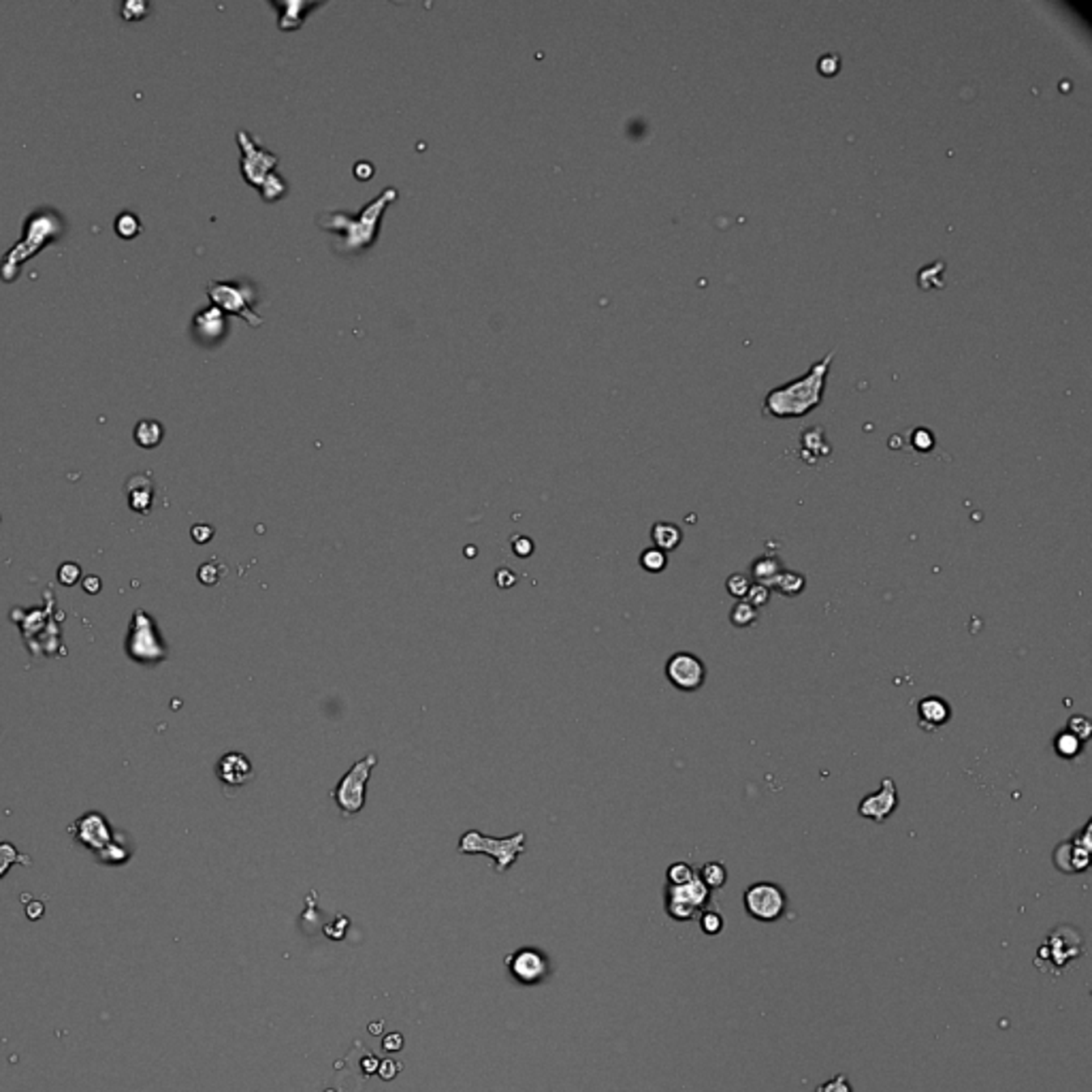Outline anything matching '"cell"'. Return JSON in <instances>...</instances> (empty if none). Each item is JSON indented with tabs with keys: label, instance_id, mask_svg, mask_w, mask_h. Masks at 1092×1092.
Segmentation results:
<instances>
[{
	"label": "cell",
	"instance_id": "74e56055",
	"mask_svg": "<svg viewBox=\"0 0 1092 1092\" xmlns=\"http://www.w3.org/2000/svg\"><path fill=\"white\" fill-rule=\"evenodd\" d=\"M220 576H223V572H220V566H218V563H214V561H210V563H203V566L199 567V580L203 584H207V587L216 584L218 580H220Z\"/></svg>",
	"mask_w": 1092,
	"mask_h": 1092
},
{
	"label": "cell",
	"instance_id": "44dd1931",
	"mask_svg": "<svg viewBox=\"0 0 1092 1092\" xmlns=\"http://www.w3.org/2000/svg\"><path fill=\"white\" fill-rule=\"evenodd\" d=\"M651 538H653L655 549L664 550V553H670V550L678 549L681 542H683V529L674 523H668V521H660V523H655L651 527Z\"/></svg>",
	"mask_w": 1092,
	"mask_h": 1092
},
{
	"label": "cell",
	"instance_id": "603a6c76",
	"mask_svg": "<svg viewBox=\"0 0 1092 1092\" xmlns=\"http://www.w3.org/2000/svg\"><path fill=\"white\" fill-rule=\"evenodd\" d=\"M164 438V429L163 425L154 419H143V421L137 423L134 427V442L141 446V448H156Z\"/></svg>",
	"mask_w": 1092,
	"mask_h": 1092
},
{
	"label": "cell",
	"instance_id": "5b68a950",
	"mask_svg": "<svg viewBox=\"0 0 1092 1092\" xmlns=\"http://www.w3.org/2000/svg\"><path fill=\"white\" fill-rule=\"evenodd\" d=\"M459 852L461 853H487L495 860L497 873H506L514 865V860L519 858V853L525 852V832H516L506 839H493V836L480 835L478 830H468L459 839Z\"/></svg>",
	"mask_w": 1092,
	"mask_h": 1092
},
{
	"label": "cell",
	"instance_id": "f6af8a7d",
	"mask_svg": "<svg viewBox=\"0 0 1092 1092\" xmlns=\"http://www.w3.org/2000/svg\"><path fill=\"white\" fill-rule=\"evenodd\" d=\"M83 589H88V591H90V593H96V591H99V589H100V583H99V579H96V576H90V579H86V580H83Z\"/></svg>",
	"mask_w": 1092,
	"mask_h": 1092
},
{
	"label": "cell",
	"instance_id": "9a60e30c",
	"mask_svg": "<svg viewBox=\"0 0 1092 1092\" xmlns=\"http://www.w3.org/2000/svg\"><path fill=\"white\" fill-rule=\"evenodd\" d=\"M130 655L134 660H160L164 655L163 644L156 640L152 621L146 613L134 614L133 636H130Z\"/></svg>",
	"mask_w": 1092,
	"mask_h": 1092
},
{
	"label": "cell",
	"instance_id": "4fadbf2b",
	"mask_svg": "<svg viewBox=\"0 0 1092 1092\" xmlns=\"http://www.w3.org/2000/svg\"><path fill=\"white\" fill-rule=\"evenodd\" d=\"M506 967H508L510 975L519 981V984H523V986L540 984V981L546 979L550 973L549 958H546L542 952L533 950V947H523L519 952H514L512 956L506 960Z\"/></svg>",
	"mask_w": 1092,
	"mask_h": 1092
},
{
	"label": "cell",
	"instance_id": "ffe728a7",
	"mask_svg": "<svg viewBox=\"0 0 1092 1092\" xmlns=\"http://www.w3.org/2000/svg\"><path fill=\"white\" fill-rule=\"evenodd\" d=\"M194 334L199 335L203 342H218V339L224 335V329H227V321H224V312H220L216 305H211V308H205L201 310L199 314L194 316Z\"/></svg>",
	"mask_w": 1092,
	"mask_h": 1092
},
{
	"label": "cell",
	"instance_id": "7c38bea8",
	"mask_svg": "<svg viewBox=\"0 0 1092 1092\" xmlns=\"http://www.w3.org/2000/svg\"><path fill=\"white\" fill-rule=\"evenodd\" d=\"M666 678L678 691H698L707 681V668L694 653H674L666 664Z\"/></svg>",
	"mask_w": 1092,
	"mask_h": 1092
},
{
	"label": "cell",
	"instance_id": "ac0fdd59",
	"mask_svg": "<svg viewBox=\"0 0 1092 1092\" xmlns=\"http://www.w3.org/2000/svg\"><path fill=\"white\" fill-rule=\"evenodd\" d=\"M917 717H920V725L924 730H939L952 719V707L943 698L930 695L917 704Z\"/></svg>",
	"mask_w": 1092,
	"mask_h": 1092
},
{
	"label": "cell",
	"instance_id": "484cf974",
	"mask_svg": "<svg viewBox=\"0 0 1092 1092\" xmlns=\"http://www.w3.org/2000/svg\"><path fill=\"white\" fill-rule=\"evenodd\" d=\"M113 231L116 235H120L122 240L130 241L134 240L137 235H141L143 227H141V218L133 211H122L120 216L116 218V223H113Z\"/></svg>",
	"mask_w": 1092,
	"mask_h": 1092
},
{
	"label": "cell",
	"instance_id": "277c9868",
	"mask_svg": "<svg viewBox=\"0 0 1092 1092\" xmlns=\"http://www.w3.org/2000/svg\"><path fill=\"white\" fill-rule=\"evenodd\" d=\"M237 143L241 147V176L244 180L254 186L261 193L263 201L274 203L287 193V181L280 176H275V164L278 156L267 152L257 141L252 139L250 133L240 130L237 133Z\"/></svg>",
	"mask_w": 1092,
	"mask_h": 1092
},
{
	"label": "cell",
	"instance_id": "d4e9b609",
	"mask_svg": "<svg viewBox=\"0 0 1092 1092\" xmlns=\"http://www.w3.org/2000/svg\"><path fill=\"white\" fill-rule=\"evenodd\" d=\"M695 875L700 877V882L707 886L708 890H721L728 882V870L721 862H707V865L702 866Z\"/></svg>",
	"mask_w": 1092,
	"mask_h": 1092
},
{
	"label": "cell",
	"instance_id": "4dcf8cb0",
	"mask_svg": "<svg viewBox=\"0 0 1092 1092\" xmlns=\"http://www.w3.org/2000/svg\"><path fill=\"white\" fill-rule=\"evenodd\" d=\"M725 589H728V593H730L732 597H736V600H745L749 589H751V579H749L747 574H732V576H728V580H725Z\"/></svg>",
	"mask_w": 1092,
	"mask_h": 1092
},
{
	"label": "cell",
	"instance_id": "ee69618b",
	"mask_svg": "<svg viewBox=\"0 0 1092 1092\" xmlns=\"http://www.w3.org/2000/svg\"><path fill=\"white\" fill-rule=\"evenodd\" d=\"M399 1069H402V1064H399V1063L385 1060V1064L380 1067V1077H382V1080H393V1077L397 1075Z\"/></svg>",
	"mask_w": 1092,
	"mask_h": 1092
},
{
	"label": "cell",
	"instance_id": "7a4b0ae2",
	"mask_svg": "<svg viewBox=\"0 0 1092 1092\" xmlns=\"http://www.w3.org/2000/svg\"><path fill=\"white\" fill-rule=\"evenodd\" d=\"M66 231L65 218L60 216L56 210L49 207H39L32 211L23 224V237L6 252L2 263H0V280L11 284L18 280L19 269L23 263H28L30 258L39 254L45 245L58 241Z\"/></svg>",
	"mask_w": 1092,
	"mask_h": 1092
},
{
	"label": "cell",
	"instance_id": "836d02e7",
	"mask_svg": "<svg viewBox=\"0 0 1092 1092\" xmlns=\"http://www.w3.org/2000/svg\"><path fill=\"white\" fill-rule=\"evenodd\" d=\"M150 11V5L143 2V0H129V2H124L122 5V18L126 22H134V19H143Z\"/></svg>",
	"mask_w": 1092,
	"mask_h": 1092
},
{
	"label": "cell",
	"instance_id": "d590c367",
	"mask_svg": "<svg viewBox=\"0 0 1092 1092\" xmlns=\"http://www.w3.org/2000/svg\"><path fill=\"white\" fill-rule=\"evenodd\" d=\"M1067 732H1071V734L1077 736L1081 742L1088 741V738H1090V734H1092L1090 719L1084 717V715H1075V717L1069 719V728H1067Z\"/></svg>",
	"mask_w": 1092,
	"mask_h": 1092
},
{
	"label": "cell",
	"instance_id": "d6986e66",
	"mask_svg": "<svg viewBox=\"0 0 1092 1092\" xmlns=\"http://www.w3.org/2000/svg\"><path fill=\"white\" fill-rule=\"evenodd\" d=\"M126 493H129V504L134 512L150 514L154 502V480L150 474H137L126 482Z\"/></svg>",
	"mask_w": 1092,
	"mask_h": 1092
},
{
	"label": "cell",
	"instance_id": "cb8c5ba5",
	"mask_svg": "<svg viewBox=\"0 0 1092 1092\" xmlns=\"http://www.w3.org/2000/svg\"><path fill=\"white\" fill-rule=\"evenodd\" d=\"M779 572H781V561L772 555H762L751 563V576L755 579V583L766 584V587L772 583Z\"/></svg>",
	"mask_w": 1092,
	"mask_h": 1092
},
{
	"label": "cell",
	"instance_id": "ba28073f",
	"mask_svg": "<svg viewBox=\"0 0 1092 1092\" xmlns=\"http://www.w3.org/2000/svg\"><path fill=\"white\" fill-rule=\"evenodd\" d=\"M376 764H378V755L368 754L346 772L342 781L338 783V788L334 789L331 796L344 815H357L365 806V785H368Z\"/></svg>",
	"mask_w": 1092,
	"mask_h": 1092
},
{
	"label": "cell",
	"instance_id": "e0dca14e",
	"mask_svg": "<svg viewBox=\"0 0 1092 1092\" xmlns=\"http://www.w3.org/2000/svg\"><path fill=\"white\" fill-rule=\"evenodd\" d=\"M216 771L220 781L228 785V788H240L252 777L250 759L245 758L244 754L223 755V759L218 762Z\"/></svg>",
	"mask_w": 1092,
	"mask_h": 1092
},
{
	"label": "cell",
	"instance_id": "d6a6232c",
	"mask_svg": "<svg viewBox=\"0 0 1092 1092\" xmlns=\"http://www.w3.org/2000/svg\"><path fill=\"white\" fill-rule=\"evenodd\" d=\"M695 877V870L687 862H674L668 869V886H683Z\"/></svg>",
	"mask_w": 1092,
	"mask_h": 1092
},
{
	"label": "cell",
	"instance_id": "ab89813d",
	"mask_svg": "<svg viewBox=\"0 0 1092 1092\" xmlns=\"http://www.w3.org/2000/svg\"><path fill=\"white\" fill-rule=\"evenodd\" d=\"M512 550L519 557H529L533 553V542L527 536H514L512 538Z\"/></svg>",
	"mask_w": 1092,
	"mask_h": 1092
},
{
	"label": "cell",
	"instance_id": "8992f818",
	"mask_svg": "<svg viewBox=\"0 0 1092 1092\" xmlns=\"http://www.w3.org/2000/svg\"><path fill=\"white\" fill-rule=\"evenodd\" d=\"M70 832L75 835L77 841L99 853V858L103 862L122 865L124 860H129L130 853L126 849L113 845L112 828L107 824V819L99 815V813H88L82 819H77L75 824L70 826Z\"/></svg>",
	"mask_w": 1092,
	"mask_h": 1092
},
{
	"label": "cell",
	"instance_id": "52a82bcc",
	"mask_svg": "<svg viewBox=\"0 0 1092 1092\" xmlns=\"http://www.w3.org/2000/svg\"><path fill=\"white\" fill-rule=\"evenodd\" d=\"M1084 950L1086 947H1084L1080 930L1071 928V926H1060V928L1052 930L1046 943L1039 947L1035 964L1039 969L1052 971L1054 975H1058L1071 960L1080 958Z\"/></svg>",
	"mask_w": 1092,
	"mask_h": 1092
},
{
	"label": "cell",
	"instance_id": "f1b7e54d",
	"mask_svg": "<svg viewBox=\"0 0 1092 1092\" xmlns=\"http://www.w3.org/2000/svg\"><path fill=\"white\" fill-rule=\"evenodd\" d=\"M758 608H754L745 600H738L730 610V621L736 627H749V625H754L758 621Z\"/></svg>",
	"mask_w": 1092,
	"mask_h": 1092
},
{
	"label": "cell",
	"instance_id": "60d3db41",
	"mask_svg": "<svg viewBox=\"0 0 1092 1092\" xmlns=\"http://www.w3.org/2000/svg\"><path fill=\"white\" fill-rule=\"evenodd\" d=\"M190 533H193L194 542L205 544V542H210V540H211V536H214V529H211L210 525H194L193 532H190Z\"/></svg>",
	"mask_w": 1092,
	"mask_h": 1092
},
{
	"label": "cell",
	"instance_id": "3957f363",
	"mask_svg": "<svg viewBox=\"0 0 1092 1092\" xmlns=\"http://www.w3.org/2000/svg\"><path fill=\"white\" fill-rule=\"evenodd\" d=\"M395 199H397V188L391 186L386 188L382 194H378L372 203L365 205L359 216H348L344 211H335V214H325V216L318 218V224L325 231L342 233L344 250H363V248L374 245L376 237H378L380 218H382L386 207Z\"/></svg>",
	"mask_w": 1092,
	"mask_h": 1092
},
{
	"label": "cell",
	"instance_id": "7bdbcfd3",
	"mask_svg": "<svg viewBox=\"0 0 1092 1092\" xmlns=\"http://www.w3.org/2000/svg\"><path fill=\"white\" fill-rule=\"evenodd\" d=\"M382 1046H385V1050H389V1052H399L403 1047V1037L399 1033L386 1035L385 1041H382Z\"/></svg>",
	"mask_w": 1092,
	"mask_h": 1092
},
{
	"label": "cell",
	"instance_id": "2e32d148",
	"mask_svg": "<svg viewBox=\"0 0 1092 1092\" xmlns=\"http://www.w3.org/2000/svg\"><path fill=\"white\" fill-rule=\"evenodd\" d=\"M275 11H278V28L284 30V32H295L305 23V18L310 15L312 11L316 9H321L325 6V2H304V0H284V2H271Z\"/></svg>",
	"mask_w": 1092,
	"mask_h": 1092
},
{
	"label": "cell",
	"instance_id": "1f68e13d",
	"mask_svg": "<svg viewBox=\"0 0 1092 1092\" xmlns=\"http://www.w3.org/2000/svg\"><path fill=\"white\" fill-rule=\"evenodd\" d=\"M698 917H700V928L704 930V935L715 937L724 930V916L719 911L708 909V911H702Z\"/></svg>",
	"mask_w": 1092,
	"mask_h": 1092
},
{
	"label": "cell",
	"instance_id": "83f0119b",
	"mask_svg": "<svg viewBox=\"0 0 1092 1092\" xmlns=\"http://www.w3.org/2000/svg\"><path fill=\"white\" fill-rule=\"evenodd\" d=\"M640 566H643V570H647V572L651 574L664 572L668 567V553L655 549V546L644 549L643 555H640Z\"/></svg>",
	"mask_w": 1092,
	"mask_h": 1092
},
{
	"label": "cell",
	"instance_id": "30bf717a",
	"mask_svg": "<svg viewBox=\"0 0 1092 1092\" xmlns=\"http://www.w3.org/2000/svg\"><path fill=\"white\" fill-rule=\"evenodd\" d=\"M745 911L758 920V922H777L788 909V896L781 890V886L771 882H759L749 886L742 894Z\"/></svg>",
	"mask_w": 1092,
	"mask_h": 1092
},
{
	"label": "cell",
	"instance_id": "b9f144b4",
	"mask_svg": "<svg viewBox=\"0 0 1092 1092\" xmlns=\"http://www.w3.org/2000/svg\"><path fill=\"white\" fill-rule=\"evenodd\" d=\"M495 580H497V584L502 587V589H508V587H512V584L516 583V576L510 572L508 567H502V570H497Z\"/></svg>",
	"mask_w": 1092,
	"mask_h": 1092
},
{
	"label": "cell",
	"instance_id": "8d00e7d4",
	"mask_svg": "<svg viewBox=\"0 0 1092 1092\" xmlns=\"http://www.w3.org/2000/svg\"><path fill=\"white\" fill-rule=\"evenodd\" d=\"M815 1092H853V1086L849 1084L848 1075L839 1073L835 1075L832 1080L819 1084V1086L815 1088Z\"/></svg>",
	"mask_w": 1092,
	"mask_h": 1092
},
{
	"label": "cell",
	"instance_id": "5bb4252c",
	"mask_svg": "<svg viewBox=\"0 0 1092 1092\" xmlns=\"http://www.w3.org/2000/svg\"><path fill=\"white\" fill-rule=\"evenodd\" d=\"M896 806H899L896 783H894V779L886 777L882 781V789H879V792L862 798V802L858 805V813L865 819L875 822V824H883V822L896 811Z\"/></svg>",
	"mask_w": 1092,
	"mask_h": 1092
},
{
	"label": "cell",
	"instance_id": "f546056e",
	"mask_svg": "<svg viewBox=\"0 0 1092 1092\" xmlns=\"http://www.w3.org/2000/svg\"><path fill=\"white\" fill-rule=\"evenodd\" d=\"M18 862L30 865V858L28 856H22L18 849L13 848L11 843H0V879L9 873V869H11L13 865H18Z\"/></svg>",
	"mask_w": 1092,
	"mask_h": 1092
},
{
	"label": "cell",
	"instance_id": "6da1fadb",
	"mask_svg": "<svg viewBox=\"0 0 1092 1092\" xmlns=\"http://www.w3.org/2000/svg\"><path fill=\"white\" fill-rule=\"evenodd\" d=\"M835 355L836 351H830L824 359L813 363L805 376H798V378L775 386L766 393L764 414L777 416V419H798V416L809 414L813 408H818L824 399L828 369Z\"/></svg>",
	"mask_w": 1092,
	"mask_h": 1092
},
{
	"label": "cell",
	"instance_id": "7402d4cb",
	"mask_svg": "<svg viewBox=\"0 0 1092 1092\" xmlns=\"http://www.w3.org/2000/svg\"><path fill=\"white\" fill-rule=\"evenodd\" d=\"M805 584H806V580H805V576H802V574L794 572V570H781V572H779L777 576L772 579V583L768 584V589H771V591L775 589L777 593H781V596L794 597V596H798V593H802V591H805Z\"/></svg>",
	"mask_w": 1092,
	"mask_h": 1092
},
{
	"label": "cell",
	"instance_id": "9c48e42d",
	"mask_svg": "<svg viewBox=\"0 0 1092 1092\" xmlns=\"http://www.w3.org/2000/svg\"><path fill=\"white\" fill-rule=\"evenodd\" d=\"M207 297L220 312L244 318L250 327H261L263 318L254 312V291L240 282H210Z\"/></svg>",
	"mask_w": 1092,
	"mask_h": 1092
},
{
	"label": "cell",
	"instance_id": "e575fe53",
	"mask_svg": "<svg viewBox=\"0 0 1092 1092\" xmlns=\"http://www.w3.org/2000/svg\"><path fill=\"white\" fill-rule=\"evenodd\" d=\"M768 600H771V589H768L766 584L751 583V589H749L747 597H745V602H749L751 606L758 608V610H759V608L768 604Z\"/></svg>",
	"mask_w": 1092,
	"mask_h": 1092
},
{
	"label": "cell",
	"instance_id": "f35d334b",
	"mask_svg": "<svg viewBox=\"0 0 1092 1092\" xmlns=\"http://www.w3.org/2000/svg\"><path fill=\"white\" fill-rule=\"evenodd\" d=\"M79 574H82L79 566H75V563H65V566H60L58 570V580L62 584H73L79 579Z\"/></svg>",
	"mask_w": 1092,
	"mask_h": 1092
},
{
	"label": "cell",
	"instance_id": "8fae6325",
	"mask_svg": "<svg viewBox=\"0 0 1092 1092\" xmlns=\"http://www.w3.org/2000/svg\"><path fill=\"white\" fill-rule=\"evenodd\" d=\"M711 900V890L695 875L691 882L683 886H668L666 888V913L677 922H687L691 917L700 916L702 909Z\"/></svg>",
	"mask_w": 1092,
	"mask_h": 1092
},
{
	"label": "cell",
	"instance_id": "4316f807",
	"mask_svg": "<svg viewBox=\"0 0 1092 1092\" xmlns=\"http://www.w3.org/2000/svg\"><path fill=\"white\" fill-rule=\"evenodd\" d=\"M1081 747H1084V742H1081L1077 736L1071 734V732H1067V730L1060 732V734L1054 738V751H1056V754L1064 759L1077 758V755L1081 754Z\"/></svg>",
	"mask_w": 1092,
	"mask_h": 1092
}]
</instances>
